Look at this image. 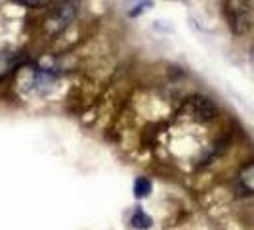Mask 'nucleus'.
<instances>
[{
  "label": "nucleus",
  "mask_w": 254,
  "mask_h": 230,
  "mask_svg": "<svg viewBox=\"0 0 254 230\" xmlns=\"http://www.w3.org/2000/svg\"><path fill=\"white\" fill-rule=\"evenodd\" d=\"M76 12H78L76 0H64V2H60L50 12V15H48L46 29L50 31L52 35L62 33L65 27H69L73 23V19L76 17Z\"/></svg>",
  "instance_id": "nucleus-3"
},
{
  "label": "nucleus",
  "mask_w": 254,
  "mask_h": 230,
  "mask_svg": "<svg viewBox=\"0 0 254 230\" xmlns=\"http://www.w3.org/2000/svg\"><path fill=\"white\" fill-rule=\"evenodd\" d=\"M130 225L138 230H147V229H151L153 219L149 217L141 207H136V211H134L132 217H130Z\"/></svg>",
  "instance_id": "nucleus-6"
},
{
  "label": "nucleus",
  "mask_w": 254,
  "mask_h": 230,
  "mask_svg": "<svg viewBox=\"0 0 254 230\" xmlns=\"http://www.w3.org/2000/svg\"><path fill=\"white\" fill-rule=\"evenodd\" d=\"M235 188L241 196H254V161L241 167L235 179Z\"/></svg>",
  "instance_id": "nucleus-5"
},
{
  "label": "nucleus",
  "mask_w": 254,
  "mask_h": 230,
  "mask_svg": "<svg viewBox=\"0 0 254 230\" xmlns=\"http://www.w3.org/2000/svg\"><path fill=\"white\" fill-rule=\"evenodd\" d=\"M216 104L203 94H191L180 104V117L191 123H210L216 119Z\"/></svg>",
  "instance_id": "nucleus-1"
},
{
  "label": "nucleus",
  "mask_w": 254,
  "mask_h": 230,
  "mask_svg": "<svg viewBox=\"0 0 254 230\" xmlns=\"http://www.w3.org/2000/svg\"><path fill=\"white\" fill-rule=\"evenodd\" d=\"M27 64L25 54L21 52H12V50H4L0 52V81L10 77L12 73H15L17 69H21Z\"/></svg>",
  "instance_id": "nucleus-4"
},
{
  "label": "nucleus",
  "mask_w": 254,
  "mask_h": 230,
  "mask_svg": "<svg viewBox=\"0 0 254 230\" xmlns=\"http://www.w3.org/2000/svg\"><path fill=\"white\" fill-rule=\"evenodd\" d=\"M132 190H134V196L136 198H147L153 190V184L149 179H145V177H138V179L134 180V186H132Z\"/></svg>",
  "instance_id": "nucleus-7"
},
{
  "label": "nucleus",
  "mask_w": 254,
  "mask_h": 230,
  "mask_svg": "<svg viewBox=\"0 0 254 230\" xmlns=\"http://www.w3.org/2000/svg\"><path fill=\"white\" fill-rule=\"evenodd\" d=\"M224 13L229 29L235 35H245L253 25V8L249 0H228Z\"/></svg>",
  "instance_id": "nucleus-2"
},
{
  "label": "nucleus",
  "mask_w": 254,
  "mask_h": 230,
  "mask_svg": "<svg viewBox=\"0 0 254 230\" xmlns=\"http://www.w3.org/2000/svg\"><path fill=\"white\" fill-rule=\"evenodd\" d=\"M17 2L27 6V8H40V6L48 4V0H17Z\"/></svg>",
  "instance_id": "nucleus-8"
},
{
  "label": "nucleus",
  "mask_w": 254,
  "mask_h": 230,
  "mask_svg": "<svg viewBox=\"0 0 254 230\" xmlns=\"http://www.w3.org/2000/svg\"><path fill=\"white\" fill-rule=\"evenodd\" d=\"M249 58H251V64H253V67H254V46L251 48V54H249Z\"/></svg>",
  "instance_id": "nucleus-9"
}]
</instances>
